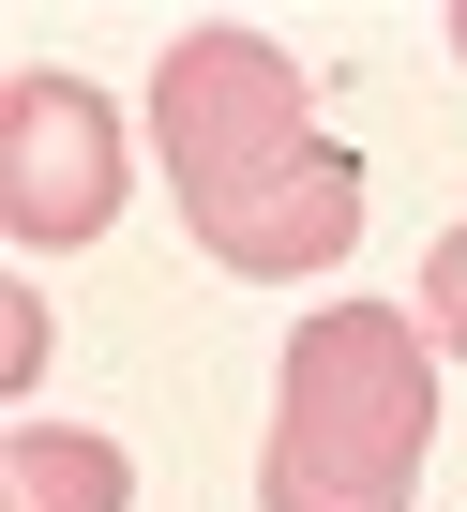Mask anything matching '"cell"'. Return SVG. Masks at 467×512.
I'll use <instances>...</instances> for the list:
<instances>
[{"mask_svg":"<svg viewBox=\"0 0 467 512\" xmlns=\"http://www.w3.org/2000/svg\"><path fill=\"white\" fill-rule=\"evenodd\" d=\"M437 437V332L407 302H332L287 332L257 512H407Z\"/></svg>","mask_w":467,"mask_h":512,"instance_id":"7a4b0ae2","label":"cell"},{"mask_svg":"<svg viewBox=\"0 0 467 512\" xmlns=\"http://www.w3.org/2000/svg\"><path fill=\"white\" fill-rule=\"evenodd\" d=\"M121 211V121L76 91V76H0V226H16L31 256L61 241H106Z\"/></svg>","mask_w":467,"mask_h":512,"instance_id":"3957f363","label":"cell"},{"mask_svg":"<svg viewBox=\"0 0 467 512\" xmlns=\"http://www.w3.org/2000/svg\"><path fill=\"white\" fill-rule=\"evenodd\" d=\"M452 46H467V16H452Z\"/></svg>","mask_w":467,"mask_h":512,"instance_id":"8992f818","label":"cell"},{"mask_svg":"<svg viewBox=\"0 0 467 512\" xmlns=\"http://www.w3.org/2000/svg\"><path fill=\"white\" fill-rule=\"evenodd\" d=\"M407 317L437 332V362H467V226H452V241L422 256V302H407Z\"/></svg>","mask_w":467,"mask_h":512,"instance_id":"5b68a950","label":"cell"},{"mask_svg":"<svg viewBox=\"0 0 467 512\" xmlns=\"http://www.w3.org/2000/svg\"><path fill=\"white\" fill-rule=\"evenodd\" d=\"M136 467L121 437H76V422H16L0 437V512H121Z\"/></svg>","mask_w":467,"mask_h":512,"instance_id":"277c9868","label":"cell"},{"mask_svg":"<svg viewBox=\"0 0 467 512\" xmlns=\"http://www.w3.org/2000/svg\"><path fill=\"white\" fill-rule=\"evenodd\" d=\"M151 136L181 181V226L211 241V272L302 287L362 241V166L317 136V91L272 31H181L151 61Z\"/></svg>","mask_w":467,"mask_h":512,"instance_id":"6da1fadb","label":"cell"}]
</instances>
